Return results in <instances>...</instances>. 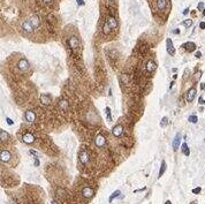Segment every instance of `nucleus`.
Instances as JSON below:
<instances>
[{
  "label": "nucleus",
  "instance_id": "nucleus-1",
  "mask_svg": "<svg viewBox=\"0 0 205 204\" xmlns=\"http://www.w3.org/2000/svg\"><path fill=\"white\" fill-rule=\"evenodd\" d=\"M79 158L81 164H83V165H86V164H89V162H90L89 152L86 151L85 149H82V150H81V152H79Z\"/></svg>",
  "mask_w": 205,
  "mask_h": 204
},
{
  "label": "nucleus",
  "instance_id": "nucleus-2",
  "mask_svg": "<svg viewBox=\"0 0 205 204\" xmlns=\"http://www.w3.org/2000/svg\"><path fill=\"white\" fill-rule=\"evenodd\" d=\"M69 46H70V48H72V51H73L74 53L77 52L79 46V41L76 36H72L69 38Z\"/></svg>",
  "mask_w": 205,
  "mask_h": 204
},
{
  "label": "nucleus",
  "instance_id": "nucleus-3",
  "mask_svg": "<svg viewBox=\"0 0 205 204\" xmlns=\"http://www.w3.org/2000/svg\"><path fill=\"white\" fill-rule=\"evenodd\" d=\"M81 194H82V196L85 197V198H91V197L95 195V190L91 188V187H84V188L82 189Z\"/></svg>",
  "mask_w": 205,
  "mask_h": 204
},
{
  "label": "nucleus",
  "instance_id": "nucleus-4",
  "mask_svg": "<svg viewBox=\"0 0 205 204\" xmlns=\"http://www.w3.org/2000/svg\"><path fill=\"white\" fill-rule=\"evenodd\" d=\"M22 29H23V31L26 32V34H31V32H33V30H35V28L32 27V24L29 22L28 19H26V21H23V23H22Z\"/></svg>",
  "mask_w": 205,
  "mask_h": 204
},
{
  "label": "nucleus",
  "instance_id": "nucleus-5",
  "mask_svg": "<svg viewBox=\"0 0 205 204\" xmlns=\"http://www.w3.org/2000/svg\"><path fill=\"white\" fill-rule=\"evenodd\" d=\"M95 144L98 148H104L106 145V138L103 135H97L95 138Z\"/></svg>",
  "mask_w": 205,
  "mask_h": 204
},
{
  "label": "nucleus",
  "instance_id": "nucleus-6",
  "mask_svg": "<svg viewBox=\"0 0 205 204\" xmlns=\"http://www.w3.org/2000/svg\"><path fill=\"white\" fill-rule=\"evenodd\" d=\"M11 158H12V155L8 150H1V152H0V159H1V162L7 163L11 160Z\"/></svg>",
  "mask_w": 205,
  "mask_h": 204
},
{
  "label": "nucleus",
  "instance_id": "nucleus-7",
  "mask_svg": "<svg viewBox=\"0 0 205 204\" xmlns=\"http://www.w3.org/2000/svg\"><path fill=\"white\" fill-rule=\"evenodd\" d=\"M17 67H19V69H20V70H22V72H26V70H28V69L30 68V65H29V62H28V60H26V59H22V60H20V61H19V63H17Z\"/></svg>",
  "mask_w": 205,
  "mask_h": 204
},
{
  "label": "nucleus",
  "instance_id": "nucleus-8",
  "mask_svg": "<svg viewBox=\"0 0 205 204\" xmlns=\"http://www.w3.org/2000/svg\"><path fill=\"white\" fill-rule=\"evenodd\" d=\"M40 103H42L43 105H45V106H47V105L51 104V102H52V97L50 96V95L47 94H43L40 95Z\"/></svg>",
  "mask_w": 205,
  "mask_h": 204
},
{
  "label": "nucleus",
  "instance_id": "nucleus-9",
  "mask_svg": "<svg viewBox=\"0 0 205 204\" xmlns=\"http://www.w3.org/2000/svg\"><path fill=\"white\" fill-rule=\"evenodd\" d=\"M168 5L167 0H156V8L158 11H164L166 9V7Z\"/></svg>",
  "mask_w": 205,
  "mask_h": 204
},
{
  "label": "nucleus",
  "instance_id": "nucleus-10",
  "mask_svg": "<svg viewBox=\"0 0 205 204\" xmlns=\"http://www.w3.org/2000/svg\"><path fill=\"white\" fill-rule=\"evenodd\" d=\"M112 134L115 136V137H120L122 134H123V127L121 125H116L113 127V129H112Z\"/></svg>",
  "mask_w": 205,
  "mask_h": 204
},
{
  "label": "nucleus",
  "instance_id": "nucleus-11",
  "mask_svg": "<svg viewBox=\"0 0 205 204\" xmlns=\"http://www.w3.org/2000/svg\"><path fill=\"white\" fill-rule=\"evenodd\" d=\"M22 140H23V142L26 143V144H31V143L35 142V136L32 135L31 133H26L24 135L22 136Z\"/></svg>",
  "mask_w": 205,
  "mask_h": 204
},
{
  "label": "nucleus",
  "instance_id": "nucleus-12",
  "mask_svg": "<svg viewBox=\"0 0 205 204\" xmlns=\"http://www.w3.org/2000/svg\"><path fill=\"white\" fill-rule=\"evenodd\" d=\"M166 47H167V52H168L171 55H174V54H175V48H174V46H173V42H172L171 38H167V41H166Z\"/></svg>",
  "mask_w": 205,
  "mask_h": 204
},
{
  "label": "nucleus",
  "instance_id": "nucleus-13",
  "mask_svg": "<svg viewBox=\"0 0 205 204\" xmlns=\"http://www.w3.org/2000/svg\"><path fill=\"white\" fill-rule=\"evenodd\" d=\"M29 22L32 24V27L35 28V29H37L38 27H39V24H40V21H39V19H38V16H36V15H32V16H30L29 19Z\"/></svg>",
  "mask_w": 205,
  "mask_h": 204
},
{
  "label": "nucleus",
  "instance_id": "nucleus-14",
  "mask_svg": "<svg viewBox=\"0 0 205 204\" xmlns=\"http://www.w3.org/2000/svg\"><path fill=\"white\" fill-rule=\"evenodd\" d=\"M35 119H36V114H35V112L31 111V110L26 111V120L28 121V122H33Z\"/></svg>",
  "mask_w": 205,
  "mask_h": 204
},
{
  "label": "nucleus",
  "instance_id": "nucleus-15",
  "mask_svg": "<svg viewBox=\"0 0 205 204\" xmlns=\"http://www.w3.org/2000/svg\"><path fill=\"white\" fill-rule=\"evenodd\" d=\"M195 97H196V89L195 88H191V89L188 90V92H187V102H192L195 99Z\"/></svg>",
  "mask_w": 205,
  "mask_h": 204
},
{
  "label": "nucleus",
  "instance_id": "nucleus-16",
  "mask_svg": "<svg viewBox=\"0 0 205 204\" xmlns=\"http://www.w3.org/2000/svg\"><path fill=\"white\" fill-rule=\"evenodd\" d=\"M183 48H185L187 51H189V52H192L196 50V44L192 42H188V43H184L183 45H182Z\"/></svg>",
  "mask_w": 205,
  "mask_h": 204
},
{
  "label": "nucleus",
  "instance_id": "nucleus-17",
  "mask_svg": "<svg viewBox=\"0 0 205 204\" xmlns=\"http://www.w3.org/2000/svg\"><path fill=\"white\" fill-rule=\"evenodd\" d=\"M180 141H181V135L180 134H176V136H175V138H174V141H173V149H174V151H176L178 149H179V147H180Z\"/></svg>",
  "mask_w": 205,
  "mask_h": 204
},
{
  "label": "nucleus",
  "instance_id": "nucleus-18",
  "mask_svg": "<svg viewBox=\"0 0 205 204\" xmlns=\"http://www.w3.org/2000/svg\"><path fill=\"white\" fill-rule=\"evenodd\" d=\"M107 22H108V24H110V27H111V29H112V30L116 29V27H118V22H116V20H115V17H114V16H110Z\"/></svg>",
  "mask_w": 205,
  "mask_h": 204
},
{
  "label": "nucleus",
  "instance_id": "nucleus-19",
  "mask_svg": "<svg viewBox=\"0 0 205 204\" xmlns=\"http://www.w3.org/2000/svg\"><path fill=\"white\" fill-rule=\"evenodd\" d=\"M156 63H154V61H152V60H150L149 62L146 63V72L147 73H152L153 70L156 69Z\"/></svg>",
  "mask_w": 205,
  "mask_h": 204
},
{
  "label": "nucleus",
  "instance_id": "nucleus-20",
  "mask_svg": "<svg viewBox=\"0 0 205 204\" xmlns=\"http://www.w3.org/2000/svg\"><path fill=\"white\" fill-rule=\"evenodd\" d=\"M166 167H167V164H166L165 160H163V162H161V167H160V170H159V175H158V178H161V175H163L164 173H165V171H166Z\"/></svg>",
  "mask_w": 205,
  "mask_h": 204
},
{
  "label": "nucleus",
  "instance_id": "nucleus-21",
  "mask_svg": "<svg viewBox=\"0 0 205 204\" xmlns=\"http://www.w3.org/2000/svg\"><path fill=\"white\" fill-rule=\"evenodd\" d=\"M181 150H182L184 156H189L190 155V150H189V148H188V145H187V143H183V144H182Z\"/></svg>",
  "mask_w": 205,
  "mask_h": 204
},
{
  "label": "nucleus",
  "instance_id": "nucleus-22",
  "mask_svg": "<svg viewBox=\"0 0 205 204\" xmlns=\"http://www.w3.org/2000/svg\"><path fill=\"white\" fill-rule=\"evenodd\" d=\"M0 137H1V142H5L8 140L9 136H8V134H7L4 129H0Z\"/></svg>",
  "mask_w": 205,
  "mask_h": 204
},
{
  "label": "nucleus",
  "instance_id": "nucleus-23",
  "mask_svg": "<svg viewBox=\"0 0 205 204\" xmlns=\"http://www.w3.org/2000/svg\"><path fill=\"white\" fill-rule=\"evenodd\" d=\"M59 106L62 109L63 111H67L69 109V104H68V102H66V100H61L60 103H59Z\"/></svg>",
  "mask_w": 205,
  "mask_h": 204
},
{
  "label": "nucleus",
  "instance_id": "nucleus-24",
  "mask_svg": "<svg viewBox=\"0 0 205 204\" xmlns=\"http://www.w3.org/2000/svg\"><path fill=\"white\" fill-rule=\"evenodd\" d=\"M111 27H110V24H108V22H106L105 24H104V27H103V32L105 34V35H108L111 32Z\"/></svg>",
  "mask_w": 205,
  "mask_h": 204
},
{
  "label": "nucleus",
  "instance_id": "nucleus-25",
  "mask_svg": "<svg viewBox=\"0 0 205 204\" xmlns=\"http://www.w3.org/2000/svg\"><path fill=\"white\" fill-rule=\"evenodd\" d=\"M120 194H121L120 190H116V191H114V193H113V194H112V195L110 196V199H108V201H110V202H112V201H113L114 198L119 197V196H120Z\"/></svg>",
  "mask_w": 205,
  "mask_h": 204
},
{
  "label": "nucleus",
  "instance_id": "nucleus-26",
  "mask_svg": "<svg viewBox=\"0 0 205 204\" xmlns=\"http://www.w3.org/2000/svg\"><path fill=\"white\" fill-rule=\"evenodd\" d=\"M167 125H168V118H167V116H164L163 119H161V121H160V126H161V127H166Z\"/></svg>",
  "mask_w": 205,
  "mask_h": 204
},
{
  "label": "nucleus",
  "instance_id": "nucleus-27",
  "mask_svg": "<svg viewBox=\"0 0 205 204\" xmlns=\"http://www.w3.org/2000/svg\"><path fill=\"white\" fill-rule=\"evenodd\" d=\"M105 113H106V115H107V120H108V121H112V115H111V110H110V107H106V109H105Z\"/></svg>",
  "mask_w": 205,
  "mask_h": 204
},
{
  "label": "nucleus",
  "instance_id": "nucleus-28",
  "mask_svg": "<svg viewBox=\"0 0 205 204\" xmlns=\"http://www.w3.org/2000/svg\"><path fill=\"white\" fill-rule=\"evenodd\" d=\"M188 120H189V122H191V123H196L198 119H197V116H196V115H190Z\"/></svg>",
  "mask_w": 205,
  "mask_h": 204
},
{
  "label": "nucleus",
  "instance_id": "nucleus-29",
  "mask_svg": "<svg viewBox=\"0 0 205 204\" xmlns=\"http://www.w3.org/2000/svg\"><path fill=\"white\" fill-rule=\"evenodd\" d=\"M29 152L31 153L32 156H35V158H39V153H38L37 151H35V150H32V149H30V150H29Z\"/></svg>",
  "mask_w": 205,
  "mask_h": 204
},
{
  "label": "nucleus",
  "instance_id": "nucleus-30",
  "mask_svg": "<svg viewBox=\"0 0 205 204\" xmlns=\"http://www.w3.org/2000/svg\"><path fill=\"white\" fill-rule=\"evenodd\" d=\"M191 24H192V21H191V20H185V21H183L184 27H190Z\"/></svg>",
  "mask_w": 205,
  "mask_h": 204
},
{
  "label": "nucleus",
  "instance_id": "nucleus-31",
  "mask_svg": "<svg viewBox=\"0 0 205 204\" xmlns=\"http://www.w3.org/2000/svg\"><path fill=\"white\" fill-rule=\"evenodd\" d=\"M200 191H202V188H200V187H197V188H194V189H192V193L196 194V195H197V194H199Z\"/></svg>",
  "mask_w": 205,
  "mask_h": 204
},
{
  "label": "nucleus",
  "instance_id": "nucleus-32",
  "mask_svg": "<svg viewBox=\"0 0 205 204\" xmlns=\"http://www.w3.org/2000/svg\"><path fill=\"white\" fill-rule=\"evenodd\" d=\"M6 121H7V123H8V125H9V126H12V125H13V123H14V121L12 120L11 118H6Z\"/></svg>",
  "mask_w": 205,
  "mask_h": 204
},
{
  "label": "nucleus",
  "instance_id": "nucleus-33",
  "mask_svg": "<svg viewBox=\"0 0 205 204\" xmlns=\"http://www.w3.org/2000/svg\"><path fill=\"white\" fill-rule=\"evenodd\" d=\"M197 8H198L199 11H203V8H204V4H203V2H199L198 6H197Z\"/></svg>",
  "mask_w": 205,
  "mask_h": 204
},
{
  "label": "nucleus",
  "instance_id": "nucleus-34",
  "mask_svg": "<svg viewBox=\"0 0 205 204\" xmlns=\"http://www.w3.org/2000/svg\"><path fill=\"white\" fill-rule=\"evenodd\" d=\"M200 75H202V73H200V72H197V73H196V76H195V80H196V81H197V80H199Z\"/></svg>",
  "mask_w": 205,
  "mask_h": 204
},
{
  "label": "nucleus",
  "instance_id": "nucleus-35",
  "mask_svg": "<svg viewBox=\"0 0 205 204\" xmlns=\"http://www.w3.org/2000/svg\"><path fill=\"white\" fill-rule=\"evenodd\" d=\"M76 2H77V5H79V6H83V5H84L83 0H76Z\"/></svg>",
  "mask_w": 205,
  "mask_h": 204
},
{
  "label": "nucleus",
  "instance_id": "nucleus-36",
  "mask_svg": "<svg viewBox=\"0 0 205 204\" xmlns=\"http://www.w3.org/2000/svg\"><path fill=\"white\" fill-rule=\"evenodd\" d=\"M198 103L199 104H205V100L202 98V97H199V99H198Z\"/></svg>",
  "mask_w": 205,
  "mask_h": 204
},
{
  "label": "nucleus",
  "instance_id": "nucleus-37",
  "mask_svg": "<svg viewBox=\"0 0 205 204\" xmlns=\"http://www.w3.org/2000/svg\"><path fill=\"white\" fill-rule=\"evenodd\" d=\"M35 166H39V160H38V158H35Z\"/></svg>",
  "mask_w": 205,
  "mask_h": 204
},
{
  "label": "nucleus",
  "instance_id": "nucleus-38",
  "mask_svg": "<svg viewBox=\"0 0 205 204\" xmlns=\"http://www.w3.org/2000/svg\"><path fill=\"white\" fill-rule=\"evenodd\" d=\"M195 57H196V58H200V57H202V53H200L199 51H198V52H196V54H195Z\"/></svg>",
  "mask_w": 205,
  "mask_h": 204
},
{
  "label": "nucleus",
  "instance_id": "nucleus-39",
  "mask_svg": "<svg viewBox=\"0 0 205 204\" xmlns=\"http://www.w3.org/2000/svg\"><path fill=\"white\" fill-rule=\"evenodd\" d=\"M52 1L53 0H43V2H45V4H47V5L48 4H52Z\"/></svg>",
  "mask_w": 205,
  "mask_h": 204
},
{
  "label": "nucleus",
  "instance_id": "nucleus-40",
  "mask_svg": "<svg viewBox=\"0 0 205 204\" xmlns=\"http://www.w3.org/2000/svg\"><path fill=\"white\" fill-rule=\"evenodd\" d=\"M199 27H200V29H205V23H204V22H200Z\"/></svg>",
  "mask_w": 205,
  "mask_h": 204
},
{
  "label": "nucleus",
  "instance_id": "nucleus-41",
  "mask_svg": "<svg viewBox=\"0 0 205 204\" xmlns=\"http://www.w3.org/2000/svg\"><path fill=\"white\" fill-rule=\"evenodd\" d=\"M189 13V8H187V9H184V12H183V15H187Z\"/></svg>",
  "mask_w": 205,
  "mask_h": 204
},
{
  "label": "nucleus",
  "instance_id": "nucleus-42",
  "mask_svg": "<svg viewBox=\"0 0 205 204\" xmlns=\"http://www.w3.org/2000/svg\"><path fill=\"white\" fill-rule=\"evenodd\" d=\"M174 83H175V82H174V81H172V82H171V85H169V88H171V89H172V88H173Z\"/></svg>",
  "mask_w": 205,
  "mask_h": 204
},
{
  "label": "nucleus",
  "instance_id": "nucleus-43",
  "mask_svg": "<svg viewBox=\"0 0 205 204\" xmlns=\"http://www.w3.org/2000/svg\"><path fill=\"white\" fill-rule=\"evenodd\" d=\"M165 204H172V202H171V201H167V202H166Z\"/></svg>",
  "mask_w": 205,
  "mask_h": 204
},
{
  "label": "nucleus",
  "instance_id": "nucleus-44",
  "mask_svg": "<svg viewBox=\"0 0 205 204\" xmlns=\"http://www.w3.org/2000/svg\"><path fill=\"white\" fill-rule=\"evenodd\" d=\"M108 1H110V2H114L115 0H108Z\"/></svg>",
  "mask_w": 205,
  "mask_h": 204
}]
</instances>
